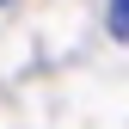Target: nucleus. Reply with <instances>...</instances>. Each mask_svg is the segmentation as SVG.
Segmentation results:
<instances>
[{
	"label": "nucleus",
	"instance_id": "nucleus-1",
	"mask_svg": "<svg viewBox=\"0 0 129 129\" xmlns=\"http://www.w3.org/2000/svg\"><path fill=\"white\" fill-rule=\"evenodd\" d=\"M105 25H111L117 43H129V0H111V6H105Z\"/></svg>",
	"mask_w": 129,
	"mask_h": 129
}]
</instances>
